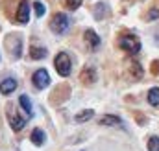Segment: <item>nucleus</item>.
I'll list each match as a JSON object with an SVG mask.
<instances>
[{
    "mask_svg": "<svg viewBox=\"0 0 159 151\" xmlns=\"http://www.w3.org/2000/svg\"><path fill=\"white\" fill-rule=\"evenodd\" d=\"M70 26V19L67 13H56L50 20V30L56 33V35H63Z\"/></svg>",
    "mask_w": 159,
    "mask_h": 151,
    "instance_id": "nucleus-1",
    "label": "nucleus"
},
{
    "mask_svg": "<svg viewBox=\"0 0 159 151\" xmlns=\"http://www.w3.org/2000/svg\"><path fill=\"white\" fill-rule=\"evenodd\" d=\"M119 46L124 50V52L131 54V55H135V54L141 52V41H139L137 35H131V33L122 35V37L119 39Z\"/></svg>",
    "mask_w": 159,
    "mask_h": 151,
    "instance_id": "nucleus-2",
    "label": "nucleus"
},
{
    "mask_svg": "<svg viewBox=\"0 0 159 151\" xmlns=\"http://www.w3.org/2000/svg\"><path fill=\"white\" fill-rule=\"evenodd\" d=\"M54 67H56L57 74L61 76V77H67V76L70 74V68H72V61H70L69 54L67 52H59L56 55V59H54Z\"/></svg>",
    "mask_w": 159,
    "mask_h": 151,
    "instance_id": "nucleus-3",
    "label": "nucleus"
},
{
    "mask_svg": "<svg viewBox=\"0 0 159 151\" xmlns=\"http://www.w3.org/2000/svg\"><path fill=\"white\" fill-rule=\"evenodd\" d=\"M32 83L35 85V88L43 90V88H46L50 85V76H48V72L44 68H37L34 72V76H32Z\"/></svg>",
    "mask_w": 159,
    "mask_h": 151,
    "instance_id": "nucleus-4",
    "label": "nucleus"
},
{
    "mask_svg": "<svg viewBox=\"0 0 159 151\" xmlns=\"http://www.w3.org/2000/svg\"><path fill=\"white\" fill-rule=\"evenodd\" d=\"M15 19H17V22H20V24H26V22L30 20V4H28V0H20Z\"/></svg>",
    "mask_w": 159,
    "mask_h": 151,
    "instance_id": "nucleus-5",
    "label": "nucleus"
},
{
    "mask_svg": "<svg viewBox=\"0 0 159 151\" xmlns=\"http://www.w3.org/2000/svg\"><path fill=\"white\" fill-rule=\"evenodd\" d=\"M17 79L15 77H6V79H2L0 81V92L4 94V96H7V94H11L15 88H17Z\"/></svg>",
    "mask_w": 159,
    "mask_h": 151,
    "instance_id": "nucleus-6",
    "label": "nucleus"
},
{
    "mask_svg": "<svg viewBox=\"0 0 159 151\" xmlns=\"http://www.w3.org/2000/svg\"><path fill=\"white\" fill-rule=\"evenodd\" d=\"M7 118H9V125H11V129H13V131H20V129L26 125V118H20L17 113H15V114L9 113Z\"/></svg>",
    "mask_w": 159,
    "mask_h": 151,
    "instance_id": "nucleus-7",
    "label": "nucleus"
},
{
    "mask_svg": "<svg viewBox=\"0 0 159 151\" xmlns=\"http://www.w3.org/2000/svg\"><path fill=\"white\" fill-rule=\"evenodd\" d=\"M83 37H85V42H87L91 48H98V46H100V42H102L100 37L96 35V32H94V30H87V32L83 33Z\"/></svg>",
    "mask_w": 159,
    "mask_h": 151,
    "instance_id": "nucleus-8",
    "label": "nucleus"
},
{
    "mask_svg": "<svg viewBox=\"0 0 159 151\" xmlns=\"http://www.w3.org/2000/svg\"><path fill=\"white\" fill-rule=\"evenodd\" d=\"M100 125H106V127H113V125H122V120L115 114H106L100 118Z\"/></svg>",
    "mask_w": 159,
    "mask_h": 151,
    "instance_id": "nucleus-9",
    "label": "nucleus"
},
{
    "mask_svg": "<svg viewBox=\"0 0 159 151\" xmlns=\"http://www.w3.org/2000/svg\"><path fill=\"white\" fill-rule=\"evenodd\" d=\"M19 105H20V107L24 109V113L28 114L30 118L34 116V107H32V101H30V98H28L26 94H22V96L19 98Z\"/></svg>",
    "mask_w": 159,
    "mask_h": 151,
    "instance_id": "nucleus-10",
    "label": "nucleus"
},
{
    "mask_svg": "<svg viewBox=\"0 0 159 151\" xmlns=\"http://www.w3.org/2000/svg\"><path fill=\"white\" fill-rule=\"evenodd\" d=\"M44 140H46V135H44V131L43 129H34L32 131V142L35 144V146H43L44 144Z\"/></svg>",
    "mask_w": 159,
    "mask_h": 151,
    "instance_id": "nucleus-11",
    "label": "nucleus"
},
{
    "mask_svg": "<svg viewBox=\"0 0 159 151\" xmlns=\"http://www.w3.org/2000/svg\"><path fill=\"white\" fill-rule=\"evenodd\" d=\"M93 116H94V111H93V109H83V111H80V113L74 116V120H76L78 123H83V122H89Z\"/></svg>",
    "mask_w": 159,
    "mask_h": 151,
    "instance_id": "nucleus-12",
    "label": "nucleus"
},
{
    "mask_svg": "<svg viewBox=\"0 0 159 151\" xmlns=\"http://www.w3.org/2000/svg\"><path fill=\"white\" fill-rule=\"evenodd\" d=\"M30 57L39 61V59H44L46 57V48H41V46H32L30 48Z\"/></svg>",
    "mask_w": 159,
    "mask_h": 151,
    "instance_id": "nucleus-13",
    "label": "nucleus"
},
{
    "mask_svg": "<svg viewBox=\"0 0 159 151\" xmlns=\"http://www.w3.org/2000/svg\"><path fill=\"white\" fill-rule=\"evenodd\" d=\"M146 100H148V103H150V105L157 107V105H159V88H157V87H154V88H150V90H148Z\"/></svg>",
    "mask_w": 159,
    "mask_h": 151,
    "instance_id": "nucleus-14",
    "label": "nucleus"
},
{
    "mask_svg": "<svg viewBox=\"0 0 159 151\" xmlns=\"http://www.w3.org/2000/svg\"><path fill=\"white\" fill-rule=\"evenodd\" d=\"M94 77H96V76H94V70H93V68H89V67H87V68L83 70V74H81V79H83L85 83H89V81L93 83V81H94Z\"/></svg>",
    "mask_w": 159,
    "mask_h": 151,
    "instance_id": "nucleus-15",
    "label": "nucleus"
},
{
    "mask_svg": "<svg viewBox=\"0 0 159 151\" xmlns=\"http://www.w3.org/2000/svg\"><path fill=\"white\" fill-rule=\"evenodd\" d=\"M146 146H148V151H159V136H150Z\"/></svg>",
    "mask_w": 159,
    "mask_h": 151,
    "instance_id": "nucleus-16",
    "label": "nucleus"
},
{
    "mask_svg": "<svg viewBox=\"0 0 159 151\" xmlns=\"http://www.w3.org/2000/svg\"><path fill=\"white\" fill-rule=\"evenodd\" d=\"M106 9H107V4H96V11H94V17H96V19H102V13H104V15L107 13Z\"/></svg>",
    "mask_w": 159,
    "mask_h": 151,
    "instance_id": "nucleus-17",
    "label": "nucleus"
},
{
    "mask_svg": "<svg viewBox=\"0 0 159 151\" xmlns=\"http://www.w3.org/2000/svg\"><path fill=\"white\" fill-rule=\"evenodd\" d=\"M131 74L135 76L137 79H139V77H143V68H141V65H139V63H131Z\"/></svg>",
    "mask_w": 159,
    "mask_h": 151,
    "instance_id": "nucleus-18",
    "label": "nucleus"
},
{
    "mask_svg": "<svg viewBox=\"0 0 159 151\" xmlns=\"http://www.w3.org/2000/svg\"><path fill=\"white\" fill-rule=\"evenodd\" d=\"M81 2H83V0H65V6L74 11V9H78L80 6H81Z\"/></svg>",
    "mask_w": 159,
    "mask_h": 151,
    "instance_id": "nucleus-19",
    "label": "nucleus"
},
{
    "mask_svg": "<svg viewBox=\"0 0 159 151\" xmlns=\"http://www.w3.org/2000/svg\"><path fill=\"white\" fill-rule=\"evenodd\" d=\"M34 9H35V15H37V17H43L44 11H46V7H44L41 2H34Z\"/></svg>",
    "mask_w": 159,
    "mask_h": 151,
    "instance_id": "nucleus-20",
    "label": "nucleus"
},
{
    "mask_svg": "<svg viewBox=\"0 0 159 151\" xmlns=\"http://www.w3.org/2000/svg\"><path fill=\"white\" fill-rule=\"evenodd\" d=\"M156 19H159V9H152L150 13H148V20H156Z\"/></svg>",
    "mask_w": 159,
    "mask_h": 151,
    "instance_id": "nucleus-21",
    "label": "nucleus"
},
{
    "mask_svg": "<svg viewBox=\"0 0 159 151\" xmlns=\"http://www.w3.org/2000/svg\"><path fill=\"white\" fill-rule=\"evenodd\" d=\"M152 68H154L156 74H159V61H154V67H152Z\"/></svg>",
    "mask_w": 159,
    "mask_h": 151,
    "instance_id": "nucleus-22",
    "label": "nucleus"
}]
</instances>
